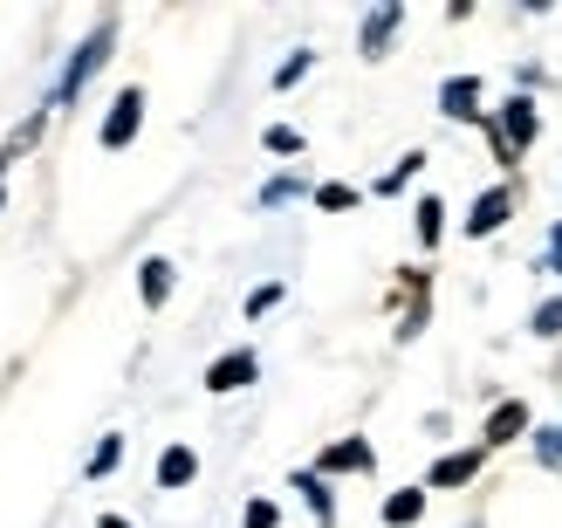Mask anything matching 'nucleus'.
Segmentation results:
<instances>
[{"label": "nucleus", "mask_w": 562, "mask_h": 528, "mask_svg": "<svg viewBox=\"0 0 562 528\" xmlns=\"http://www.w3.org/2000/svg\"><path fill=\"white\" fill-rule=\"evenodd\" d=\"M110 42H117V27H110V21H97V27H90V42H82V48L69 55L63 82H55V103H76V97H82V82H90V76L110 63Z\"/></svg>", "instance_id": "nucleus-1"}, {"label": "nucleus", "mask_w": 562, "mask_h": 528, "mask_svg": "<svg viewBox=\"0 0 562 528\" xmlns=\"http://www.w3.org/2000/svg\"><path fill=\"white\" fill-rule=\"evenodd\" d=\"M501 137H494V145H501V158H521L528 145H536V137H542V117H536V97H508V103H501Z\"/></svg>", "instance_id": "nucleus-2"}, {"label": "nucleus", "mask_w": 562, "mask_h": 528, "mask_svg": "<svg viewBox=\"0 0 562 528\" xmlns=\"http://www.w3.org/2000/svg\"><path fill=\"white\" fill-rule=\"evenodd\" d=\"M137 124H145V90H124L117 103H110V117H103V151H124Z\"/></svg>", "instance_id": "nucleus-3"}, {"label": "nucleus", "mask_w": 562, "mask_h": 528, "mask_svg": "<svg viewBox=\"0 0 562 528\" xmlns=\"http://www.w3.org/2000/svg\"><path fill=\"white\" fill-rule=\"evenodd\" d=\"M255 350H227V357H213V364H206V392H220V398H227V392H240V384H255Z\"/></svg>", "instance_id": "nucleus-4"}, {"label": "nucleus", "mask_w": 562, "mask_h": 528, "mask_svg": "<svg viewBox=\"0 0 562 528\" xmlns=\"http://www.w3.org/2000/svg\"><path fill=\"white\" fill-rule=\"evenodd\" d=\"M515 213V192L508 186H494V192H481L473 200V213H467V240H487V234H501V220Z\"/></svg>", "instance_id": "nucleus-5"}, {"label": "nucleus", "mask_w": 562, "mask_h": 528, "mask_svg": "<svg viewBox=\"0 0 562 528\" xmlns=\"http://www.w3.org/2000/svg\"><path fill=\"white\" fill-rule=\"evenodd\" d=\"M439 110H446L453 124L487 117V110H481V82H473V76H446V82H439Z\"/></svg>", "instance_id": "nucleus-6"}, {"label": "nucleus", "mask_w": 562, "mask_h": 528, "mask_svg": "<svg viewBox=\"0 0 562 528\" xmlns=\"http://www.w3.org/2000/svg\"><path fill=\"white\" fill-rule=\"evenodd\" d=\"M481 460H487V447H467V453H439V460H432V487H467L473 474H481Z\"/></svg>", "instance_id": "nucleus-7"}, {"label": "nucleus", "mask_w": 562, "mask_h": 528, "mask_svg": "<svg viewBox=\"0 0 562 528\" xmlns=\"http://www.w3.org/2000/svg\"><path fill=\"white\" fill-rule=\"evenodd\" d=\"M371 467H378V453L363 447V439H336L323 453V474H371Z\"/></svg>", "instance_id": "nucleus-8"}, {"label": "nucleus", "mask_w": 562, "mask_h": 528, "mask_svg": "<svg viewBox=\"0 0 562 528\" xmlns=\"http://www.w3.org/2000/svg\"><path fill=\"white\" fill-rule=\"evenodd\" d=\"M398 21H405V8H398V0H384V8H378L371 21H363V35H357V48H363V55H384V42L398 35Z\"/></svg>", "instance_id": "nucleus-9"}, {"label": "nucleus", "mask_w": 562, "mask_h": 528, "mask_svg": "<svg viewBox=\"0 0 562 528\" xmlns=\"http://www.w3.org/2000/svg\"><path fill=\"white\" fill-rule=\"evenodd\" d=\"M192 474H200V453H192V447H165V453H158V487H165V494L186 487Z\"/></svg>", "instance_id": "nucleus-10"}, {"label": "nucleus", "mask_w": 562, "mask_h": 528, "mask_svg": "<svg viewBox=\"0 0 562 528\" xmlns=\"http://www.w3.org/2000/svg\"><path fill=\"white\" fill-rule=\"evenodd\" d=\"M137 295H145V310H158V302L172 295V261L165 255H151L145 268H137Z\"/></svg>", "instance_id": "nucleus-11"}, {"label": "nucleus", "mask_w": 562, "mask_h": 528, "mask_svg": "<svg viewBox=\"0 0 562 528\" xmlns=\"http://www.w3.org/2000/svg\"><path fill=\"white\" fill-rule=\"evenodd\" d=\"M521 432H528V405H494L487 412V447H508Z\"/></svg>", "instance_id": "nucleus-12"}, {"label": "nucleus", "mask_w": 562, "mask_h": 528, "mask_svg": "<svg viewBox=\"0 0 562 528\" xmlns=\"http://www.w3.org/2000/svg\"><path fill=\"white\" fill-rule=\"evenodd\" d=\"M418 515H426V494H418V487H398V494L384 502V521H391V528H412Z\"/></svg>", "instance_id": "nucleus-13"}, {"label": "nucleus", "mask_w": 562, "mask_h": 528, "mask_svg": "<svg viewBox=\"0 0 562 528\" xmlns=\"http://www.w3.org/2000/svg\"><path fill=\"white\" fill-rule=\"evenodd\" d=\"M295 494H308V508H316V521L329 528V515H336V508H329V487H323V474H295Z\"/></svg>", "instance_id": "nucleus-14"}, {"label": "nucleus", "mask_w": 562, "mask_h": 528, "mask_svg": "<svg viewBox=\"0 0 562 528\" xmlns=\"http://www.w3.org/2000/svg\"><path fill=\"white\" fill-rule=\"evenodd\" d=\"M117 460H124V439H117V432H110V439H103V447L90 453V481H103V474H117Z\"/></svg>", "instance_id": "nucleus-15"}, {"label": "nucleus", "mask_w": 562, "mask_h": 528, "mask_svg": "<svg viewBox=\"0 0 562 528\" xmlns=\"http://www.w3.org/2000/svg\"><path fill=\"white\" fill-rule=\"evenodd\" d=\"M528 439H536V460H542V467H555V474H562V432H555V426H536Z\"/></svg>", "instance_id": "nucleus-16"}, {"label": "nucleus", "mask_w": 562, "mask_h": 528, "mask_svg": "<svg viewBox=\"0 0 562 528\" xmlns=\"http://www.w3.org/2000/svg\"><path fill=\"white\" fill-rule=\"evenodd\" d=\"M261 145H268L274 158H295V151H302V131H295V124H268V137H261Z\"/></svg>", "instance_id": "nucleus-17"}, {"label": "nucleus", "mask_w": 562, "mask_h": 528, "mask_svg": "<svg viewBox=\"0 0 562 528\" xmlns=\"http://www.w3.org/2000/svg\"><path fill=\"white\" fill-rule=\"evenodd\" d=\"M439 220H446V206L426 192V200H418V247H432V240H439Z\"/></svg>", "instance_id": "nucleus-18"}, {"label": "nucleus", "mask_w": 562, "mask_h": 528, "mask_svg": "<svg viewBox=\"0 0 562 528\" xmlns=\"http://www.w3.org/2000/svg\"><path fill=\"white\" fill-rule=\"evenodd\" d=\"M418 165H426V151H405V158H398V165H391V172L378 179V192H405V179L418 172Z\"/></svg>", "instance_id": "nucleus-19"}, {"label": "nucleus", "mask_w": 562, "mask_h": 528, "mask_svg": "<svg viewBox=\"0 0 562 528\" xmlns=\"http://www.w3.org/2000/svg\"><path fill=\"white\" fill-rule=\"evenodd\" d=\"M528 329H536V337H562V295H549L536 316H528Z\"/></svg>", "instance_id": "nucleus-20"}, {"label": "nucleus", "mask_w": 562, "mask_h": 528, "mask_svg": "<svg viewBox=\"0 0 562 528\" xmlns=\"http://www.w3.org/2000/svg\"><path fill=\"white\" fill-rule=\"evenodd\" d=\"M308 63H316V55H308V48H295V55H289V63H281V69H274V90H295V82L308 76Z\"/></svg>", "instance_id": "nucleus-21"}, {"label": "nucleus", "mask_w": 562, "mask_h": 528, "mask_svg": "<svg viewBox=\"0 0 562 528\" xmlns=\"http://www.w3.org/2000/svg\"><path fill=\"white\" fill-rule=\"evenodd\" d=\"M316 206L323 213H350L357 206V186H316Z\"/></svg>", "instance_id": "nucleus-22"}, {"label": "nucleus", "mask_w": 562, "mask_h": 528, "mask_svg": "<svg viewBox=\"0 0 562 528\" xmlns=\"http://www.w3.org/2000/svg\"><path fill=\"white\" fill-rule=\"evenodd\" d=\"M274 302H281V282H268V289H255V295H247V316H268Z\"/></svg>", "instance_id": "nucleus-23"}, {"label": "nucleus", "mask_w": 562, "mask_h": 528, "mask_svg": "<svg viewBox=\"0 0 562 528\" xmlns=\"http://www.w3.org/2000/svg\"><path fill=\"white\" fill-rule=\"evenodd\" d=\"M281 200H295V179H268L261 186V206H281Z\"/></svg>", "instance_id": "nucleus-24"}, {"label": "nucleus", "mask_w": 562, "mask_h": 528, "mask_svg": "<svg viewBox=\"0 0 562 528\" xmlns=\"http://www.w3.org/2000/svg\"><path fill=\"white\" fill-rule=\"evenodd\" d=\"M247 528H274V502H247Z\"/></svg>", "instance_id": "nucleus-25"}, {"label": "nucleus", "mask_w": 562, "mask_h": 528, "mask_svg": "<svg viewBox=\"0 0 562 528\" xmlns=\"http://www.w3.org/2000/svg\"><path fill=\"white\" fill-rule=\"evenodd\" d=\"M549 274H562V220H555V234H549Z\"/></svg>", "instance_id": "nucleus-26"}, {"label": "nucleus", "mask_w": 562, "mask_h": 528, "mask_svg": "<svg viewBox=\"0 0 562 528\" xmlns=\"http://www.w3.org/2000/svg\"><path fill=\"white\" fill-rule=\"evenodd\" d=\"M103 528H131V521H124V515H103Z\"/></svg>", "instance_id": "nucleus-27"}, {"label": "nucleus", "mask_w": 562, "mask_h": 528, "mask_svg": "<svg viewBox=\"0 0 562 528\" xmlns=\"http://www.w3.org/2000/svg\"><path fill=\"white\" fill-rule=\"evenodd\" d=\"M0 200H8V192H0Z\"/></svg>", "instance_id": "nucleus-28"}, {"label": "nucleus", "mask_w": 562, "mask_h": 528, "mask_svg": "<svg viewBox=\"0 0 562 528\" xmlns=\"http://www.w3.org/2000/svg\"><path fill=\"white\" fill-rule=\"evenodd\" d=\"M473 528H481V521H473Z\"/></svg>", "instance_id": "nucleus-29"}]
</instances>
